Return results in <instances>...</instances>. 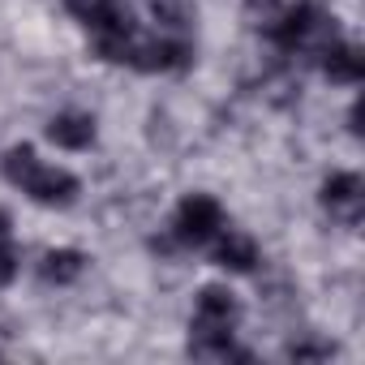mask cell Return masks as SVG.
I'll list each match as a JSON object with an SVG mask.
<instances>
[{"instance_id": "obj_6", "label": "cell", "mask_w": 365, "mask_h": 365, "mask_svg": "<svg viewBox=\"0 0 365 365\" xmlns=\"http://www.w3.org/2000/svg\"><path fill=\"white\" fill-rule=\"evenodd\" d=\"M185 65H190V43L176 39V35H163V39L142 35L133 56H129V69H142V73H172V69H185Z\"/></svg>"}, {"instance_id": "obj_12", "label": "cell", "mask_w": 365, "mask_h": 365, "mask_svg": "<svg viewBox=\"0 0 365 365\" xmlns=\"http://www.w3.org/2000/svg\"><path fill=\"white\" fill-rule=\"evenodd\" d=\"M18 275V250L9 245V237H0V288H9Z\"/></svg>"}, {"instance_id": "obj_2", "label": "cell", "mask_w": 365, "mask_h": 365, "mask_svg": "<svg viewBox=\"0 0 365 365\" xmlns=\"http://www.w3.org/2000/svg\"><path fill=\"white\" fill-rule=\"evenodd\" d=\"M262 35L284 56H322L339 39V22H335V14L314 5V0H288V5L279 9V18Z\"/></svg>"}, {"instance_id": "obj_14", "label": "cell", "mask_w": 365, "mask_h": 365, "mask_svg": "<svg viewBox=\"0 0 365 365\" xmlns=\"http://www.w3.org/2000/svg\"><path fill=\"white\" fill-rule=\"evenodd\" d=\"M352 133H361V99L352 103Z\"/></svg>"}, {"instance_id": "obj_7", "label": "cell", "mask_w": 365, "mask_h": 365, "mask_svg": "<svg viewBox=\"0 0 365 365\" xmlns=\"http://www.w3.org/2000/svg\"><path fill=\"white\" fill-rule=\"evenodd\" d=\"M318 65H322L327 82H335V86H356V82L365 78V56H361L352 43H344V39H335V43L318 56Z\"/></svg>"}, {"instance_id": "obj_8", "label": "cell", "mask_w": 365, "mask_h": 365, "mask_svg": "<svg viewBox=\"0 0 365 365\" xmlns=\"http://www.w3.org/2000/svg\"><path fill=\"white\" fill-rule=\"evenodd\" d=\"M215 262L224 271H254L258 267V241L250 232H237V228H220L215 237Z\"/></svg>"}, {"instance_id": "obj_13", "label": "cell", "mask_w": 365, "mask_h": 365, "mask_svg": "<svg viewBox=\"0 0 365 365\" xmlns=\"http://www.w3.org/2000/svg\"><path fill=\"white\" fill-rule=\"evenodd\" d=\"M327 356H335L331 344H292L288 348V361H327Z\"/></svg>"}, {"instance_id": "obj_10", "label": "cell", "mask_w": 365, "mask_h": 365, "mask_svg": "<svg viewBox=\"0 0 365 365\" xmlns=\"http://www.w3.org/2000/svg\"><path fill=\"white\" fill-rule=\"evenodd\" d=\"M82 271H86V254H82V250H48L43 262H39L43 284H56V288L82 279Z\"/></svg>"}, {"instance_id": "obj_4", "label": "cell", "mask_w": 365, "mask_h": 365, "mask_svg": "<svg viewBox=\"0 0 365 365\" xmlns=\"http://www.w3.org/2000/svg\"><path fill=\"white\" fill-rule=\"evenodd\" d=\"M224 228V207L211 198V194H185L176 207V220H172V237L180 245H211Z\"/></svg>"}, {"instance_id": "obj_11", "label": "cell", "mask_w": 365, "mask_h": 365, "mask_svg": "<svg viewBox=\"0 0 365 365\" xmlns=\"http://www.w3.org/2000/svg\"><path fill=\"white\" fill-rule=\"evenodd\" d=\"M146 5H150V18L168 35H180V31L194 22V0H146Z\"/></svg>"}, {"instance_id": "obj_15", "label": "cell", "mask_w": 365, "mask_h": 365, "mask_svg": "<svg viewBox=\"0 0 365 365\" xmlns=\"http://www.w3.org/2000/svg\"><path fill=\"white\" fill-rule=\"evenodd\" d=\"M9 228H14V220H9V211H0V237H9Z\"/></svg>"}, {"instance_id": "obj_3", "label": "cell", "mask_w": 365, "mask_h": 365, "mask_svg": "<svg viewBox=\"0 0 365 365\" xmlns=\"http://www.w3.org/2000/svg\"><path fill=\"white\" fill-rule=\"evenodd\" d=\"M0 172H5L9 185H18L26 198H35L43 207H69L82 194V180L69 168L43 163L31 146H9L5 159H0Z\"/></svg>"}, {"instance_id": "obj_5", "label": "cell", "mask_w": 365, "mask_h": 365, "mask_svg": "<svg viewBox=\"0 0 365 365\" xmlns=\"http://www.w3.org/2000/svg\"><path fill=\"white\" fill-rule=\"evenodd\" d=\"M322 207L344 228H356L361 224V211H365V180L356 172H331L322 180Z\"/></svg>"}, {"instance_id": "obj_9", "label": "cell", "mask_w": 365, "mask_h": 365, "mask_svg": "<svg viewBox=\"0 0 365 365\" xmlns=\"http://www.w3.org/2000/svg\"><path fill=\"white\" fill-rule=\"evenodd\" d=\"M48 138L61 150H86L95 142V116H86V112H61V116L48 120Z\"/></svg>"}, {"instance_id": "obj_1", "label": "cell", "mask_w": 365, "mask_h": 365, "mask_svg": "<svg viewBox=\"0 0 365 365\" xmlns=\"http://www.w3.org/2000/svg\"><path fill=\"white\" fill-rule=\"evenodd\" d=\"M237 322H241V301L228 288L207 284L194 301L190 352L207 356V361H254L245 348H237Z\"/></svg>"}]
</instances>
